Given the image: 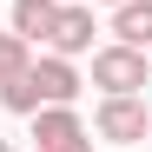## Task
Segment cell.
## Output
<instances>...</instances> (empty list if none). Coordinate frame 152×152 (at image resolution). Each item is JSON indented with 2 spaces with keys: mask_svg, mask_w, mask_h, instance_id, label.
Returning a JSON list of instances; mask_svg holds the SVG:
<instances>
[{
  "mask_svg": "<svg viewBox=\"0 0 152 152\" xmlns=\"http://www.w3.org/2000/svg\"><path fill=\"white\" fill-rule=\"evenodd\" d=\"M27 73H33V86H40V106H73V99H80V66H73L66 53H46Z\"/></svg>",
  "mask_w": 152,
  "mask_h": 152,
  "instance_id": "obj_4",
  "label": "cell"
},
{
  "mask_svg": "<svg viewBox=\"0 0 152 152\" xmlns=\"http://www.w3.org/2000/svg\"><path fill=\"white\" fill-rule=\"evenodd\" d=\"M0 152H13V145H7V139H0Z\"/></svg>",
  "mask_w": 152,
  "mask_h": 152,
  "instance_id": "obj_12",
  "label": "cell"
},
{
  "mask_svg": "<svg viewBox=\"0 0 152 152\" xmlns=\"http://www.w3.org/2000/svg\"><path fill=\"white\" fill-rule=\"evenodd\" d=\"M145 73H152V60H145V46H93V86L99 93H139L145 86Z\"/></svg>",
  "mask_w": 152,
  "mask_h": 152,
  "instance_id": "obj_1",
  "label": "cell"
},
{
  "mask_svg": "<svg viewBox=\"0 0 152 152\" xmlns=\"http://www.w3.org/2000/svg\"><path fill=\"white\" fill-rule=\"evenodd\" d=\"M93 7H80V0H60V13H53V33H46V46L53 53H66V60H80V53H93Z\"/></svg>",
  "mask_w": 152,
  "mask_h": 152,
  "instance_id": "obj_3",
  "label": "cell"
},
{
  "mask_svg": "<svg viewBox=\"0 0 152 152\" xmlns=\"http://www.w3.org/2000/svg\"><path fill=\"white\" fill-rule=\"evenodd\" d=\"M27 119H33V145H40V152H46V145H66V139H80V132H86L73 106H33Z\"/></svg>",
  "mask_w": 152,
  "mask_h": 152,
  "instance_id": "obj_5",
  "label": "cell"
},
{
  "mask_svg": "<svg viewBox=\"0 0 152 152\" xmlns=\"http://www.w3.org/2000/svg\"><path fill=\"white\" fill-rule=\"evenodd\" d=\"M53 13H60V0H13V33L33 46V40L53 33Z\"/></svg>",
  "mask_w": 152,
  "mask_h": 152,
  "instance_id": "obj_7",
  "label": "cell"
},
{
  "mask_svg": "<svg viewBox=\"0 0 152 152\" xmlns=\"http://www.w3.org/2000/svg\"><path fill=\"white\" fill-rule=\"evenodd\" d=\"M145 139H152V126H145Z\"/></svg>",
  "mask_w": 152,
  "mask_h": 152,
  "instance_id": "obj_13",
  "label": "cell"
},
{
  "mask_svg": "<svg viewBox=\"0 0 152 152\" xmlns=\"http://www.w3.org/2000/svg\"><path fill=\"white\" fill-rule=\"evenodd\" d=\"M106 7H126V0H106Z\"/></svg>",
  "mask_w": 152,
  "mask_h": 152,
  "instance_id": "obj_11",
  "label": "cell"
},
{
  "mask_svg": "<svg viewBox=\"0 0 152 152\" xmlns=\"http://www.w3.org/2000/svg\"><path fill=\"white\" fill-rule=\"evenodd\" d=\"M0 106H7V113H33V106H40L33 73H13V80H0Z\"/></svg>",
  "mask_w": 152,
  "mask_h": 152,
  "instance_id": "obj_9",
  "label": "cell"
},
{
  "mask_svg": "<svg viewBox=\"0 0 152 152\" xmlns=\"http://www.w3.org/2000/svg\"><path fill=\"white\" fill-rule=\"evenodd\" d=\"M46 152H93V139L80 132V139H66V145H46Z\"/></svg>",
  "mask_w": 152,
  "mask_h": 152,
  "instance_id": "obj_10",
  "label": "cell"
},
{
  "mask_svg": "<svg viewBox=\"0 0 152 152\" xmlns=\"http://www.w3.org/2000/svg\"><path fill=\"white\" fill-rule=\"evenodd\" d=\"M113 40H119V46H152V0L113 7Z\"/></svg>",
  "mask_w": 152,
  "mask_h": 152,
  "instance_id": "obj_6",
  "label": "cell"
},
{
  "mask_svg": "<svg viewBox=\"0 0 152 152\" xmlns=\"http://www.w3.org/2000/svg\"><path fill=\"white\" fill-rule=\"evenodd\" d=\"M27 66H33V46L13 27H0V80H13V73H27Z\"/></svg>",
  "mask_w": 152,
  "mask_h": 152,
  "instance_id": "obj_8",
  "label": "cell"
},
{
  "mask_svg": "<svg viewBox=\"0 0 152 152\" xmlns=\"http://www.w3.org/2000/svg\"><path fill=\"white\" fill-rule=\"evenodd\" d=\"M145 126H152V113H145L139 93H106V99H99V113H93V132L113 139V145H139Z\"/></svg>",
  "mask_w": 152,
  "mask_h": 152,
  "instance_id": "obj_2",
  "label": "cell"
}]
</instances>
